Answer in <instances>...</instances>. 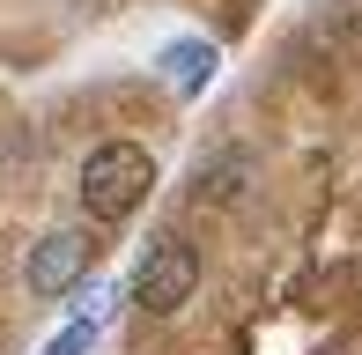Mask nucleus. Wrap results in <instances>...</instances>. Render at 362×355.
Segmentation results:
<instances>
[{
  "mask_svg": "<svg viewBox=\"0 0 362 355\" xmlns=\"http://www.w3.org/2000/svg\"><path fill=\"white\" fill-rule=\"evenodd\" d=\"M215 45L207 37H177V45H163V82H170L177 96H200L207 82H215Z\"/></svg>",
  "mask_w": 362,
  "mask_h": 355,
  "instance_id": "20e7f679",
  "label": "nucleus"
},
{
  "mask_svg": "<svg viewBox=\"0 0 362 355\" xmlns=\"http://www.w3.org/2000/svg\"><path fill=\"white\" fill-rule=\"evenodd\" d=\"M96 318H104L96 303H89V311H74V318H67V326H59L37 355H89V348H96Z\"/></svg>",
  "mask_w": 362,
  "mask_h": 355,
  "instance_id": "39448f33",
  "label": "nucleus"
},
{
  "mask_svg": "<svg viewBox=\"0 0 362 355\" xmlns=\"http://www.w3.org/2000/svg\"><path fill=\"white\" fill-rule=\"evenodd\" d=\"M192 289H200V252H192L185 237H156L148 260L134 267V281H126V296H134L148 318H177L192 303Z\"/></svg>",
  "mask_w": 362,
  "mask_h": 355,
  "instance_id": "f03ea898",
  "label": "nucleus"
},
{
  "mask_svg": "<svg viewBox=\"0 0 362 355\" xmlns=\"http://www.w3.org/2000/svg\"><path fill=\"white\" fill-rule=\"evenodd\" d=\"M244 170H252V163H244V156H222V163L215 170H200V200H237V192H244Z\"/></svg>",
  "mask_w": 362,
  "mask_h": 355,
  "instance_id": "423d86ee",
  "label": "nucleus"
},
{
  "mask_svg": "<svg viewBox=\"0 0 362 355\" xmlns=\"http://www.w3.org/2000/svg\"><path fill=\"white\" fill-rule=\"evenodd\" d=\"M89 267H96L89 230H45L37 245H30V260H23V289H30V296H45V303H59L67 289L89 281Z\"/></svg>",
  "mask_w": 362,
  "mask_h": 355,
  "instance_id": "7ed1b4c3",
  "label": "nucleus"
},
{
  "mask_svg": "<svg viewBox=\"0 0 362 355\" xmlns=\"http://www.w3.org/2000/svg\"><path fill=\"white\" fill-rule=\"evenodd\" d=\"M74 192L89 207V222H134L156 192V156L141 141H96L74 170Z\"/></svg>",
  "mask_w": 362,
  "mask_h": 355,
  "instance_id": "f257e3e1",
  "label": "nucleus"
}]
</instances>
